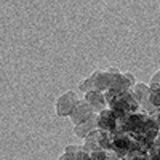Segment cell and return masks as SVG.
<instances>
[{"label": "cell", "instance_id": "obj_1", "mask_svg": "<svg viewBox=\"0 0 160 160\" xmlns=\"http://www.w3.org/2000/svg\"><path fill=\"white\" fill-rule=\"evenodd\" d=\"M78 96L77 93L69 90V91H64L62 95L56 99V115L58 117H71V114L74 112L75 106L78 104Z\"/></svg>", "mask_w": 160, "mask_h": 160}, {"label": "cell", "instance_id": "obj_2", "mask_svg": "<svg viewBox=\"0 0 160 160\" xmlns=\"http://www.w3.org/2000/svg\"><path fill=\"white\" fill-rule=\"evenodd\" d=\"M117 123H118V117L114 114V111L111 108L109 109H104L102 112L98 114V130L115 133Z\"/></svg>", "mask_w": 160, "mask_h": 160}, {"label": "cell", "instance_id": "obj_3", "mask_svg": "<svg viewBox=\"0 0 160 160\" xmlns=\"http://www.w3.org/2000/svg\"><path fill=\"white\" fill-rule=\"evenodd\" d=\"M95 114H96V112L93 111V108H91V106H90L85 99H80L78 104L75 106L74 112L71 114V120H72V123H74V125H78V123L85 122V120L91 118Z\"/></svg>", "mask_w": 160, "mask_h": 160}, {"label": "cell", "instance_id": "obj_4", "mask_svg": "<svg viewBox=\"0 0 160 160\" xmlns=\"http://www.w3.org/2000/svg\"><path fill=\"white\" fill-rule=\"evenodd\" d=\"M131 93H133V96H135V99L139 104L141 109H146L151 104V87L149 85L136 82V85L131 88Z\"/></svg>", "mask_w": 160, "mask_h": 160}, {"label": "cell", "instance_id": "obj_5", "mask_svg": "<svg viewBox=\"0 0 160 160\" xmlns=\"http://www.w3.org/2000/svg\"><path fill=\"white\" fill-rule=\"evenodd\" d=\"M83 99L91 106L93 111H95L96 114L102 112L104 109H108V102H106L104 93H101V91H96V90L88 91V93H85V98Z\"/></svg>", "mask_w": 160, "mask_h": 160}, {"label": "cell", "instance_id": "obj_6", "mask_svg": "<svg viewBox=\"0 0 160 160\" xmlns=\"http://www.w3.org/2000/svg\"><path fill=\"white\" fill-rule=\"evenodd\" d=\"M96 130H98V114H95L91 118L85 120V122H82V123L74 125V135L85 139L90 133L96 131Z\"/></svg>", "mask_w": 160, "mask_h": 160}, {"label": "cell", "instance_id": "obj_7", "mask_svg": "<svg viewBox=\"0 0 160 160\" xmlns=\"http://www.w3.org/2000/svg\"><path fill=\"white\" fill-rule=\"evenodd\" d=\"M91 82H93V90L104 93L106 90H109L111 87V75L108 71H95L91 75Z\"/></svg>", "mask_w": 160, "mask_h": 160}, {"label": "cell", "instance_id": "obj_8", "mask_svg": "<svg viewBox=\"0 0 160 160\" xmlns=\"http://www.w3.org/2000/svg\"><path fill=\"white\" fill-rule=\"evenodd\" d=\"M99 130H96V131H93V133H90V135L85 138V142H83V148L91 154V152H95V151H99L101 148H99Z\"/></svg>", "mask_w": 160, "mask_h": 160}, {"label": "cell", "instance_id": "obj_9", "mask_svg": "<svg viewBox=\"0 0 160 160\" xmlns=\"http://www.w3.org/2000/svg\"><path fill=\"white\" fill-rule=\"evenodd\" d=\"M80 149H82V146H66L64 152L59 155L58 160H75V155Z\"/></svg>", "mask_w": 160, "mask_h": 160}, {"label": "cell", "instance_id": "obj_10", "mask_svg": "<svg viewBox=\"0 0 160 160\" xmlns=\"http://www.w3.org/2000/svg\"><path fill=\"white\" fill-rule=\"evenodd\" d=\"M125 158L127 160H149V155H148V152H144L141 149H133L127 154Z\"/></svg>", "mask_w": 160, "mask_h": 160}, {"label": "cell", "instance_id": "obj_11", "mask_svg": "<svg viewBox=\"0 0 160 160\" xmlns=\"http://www.w3.org/2000/svg\"><path fill=\"white\" fill-rule=\"evenodd\" d=\"M120 95H122V93H118L117 90H112V88H109V90H106V91H104V98H106V102H108L109 108H111V106L118 99Z\"/></svg>", "mask_w": 160, "mask_h": 160}, {"label": "cell", "instance_id": "obj_12", "mask_svg": "<svg viewBox=\"0 0 160 160\" xmlns=\"http://www.w3.org/2000/svg\"><path fill=\"white\" fill-rule=\"evenodd\" d=\"M151 104L160 111V87L151 90Z\"/></svg>", "mask_w": 160, "mask_h": 160}, {"label": "cell", "instance_id": "obj_13", "mask_svg": "<svg viewBox=\"0 0 160 160\" xmlns=\"http://www.w3.org/2000/svg\"><path fill=\"white\" fill-rule=\"evenodd\" d=\"M78 90H80V91H83V93L93 91V82H91V77H88V78H83L82 82L78 83Z\"/></svg>", "mask_w": 160, "mask_h": 160}, {"label": "cell", "instance_id": "obj_14", "mask_svg": "<svg viewBox=\"0 0 160 160\" xmlns=\"http://www.w3.org/2000/svg\"><path fill=\"white\" fill-rule=\"evenodd\" d=\"M90 155H91V160H108L109 158V152L108 151H102V149L91 152Z\"/></svg>", "mask_w": 160, "mask_h": 160}, {"label": "cell", "instance_id": "obj_15", "mask_svg": "<svg viewBox=\"0 0 160 160\" xmlns=\"http://www.w3.org/2000/svg\"><path fill=\"white\" fill-rule=\"evenodd\" d=\"M75 160H91V155H90V152L82 146V149H80V151L77 152V155H75Z\"/></svg>", "mask_w": 160, "mask_h": 160}, {"label": "cell", "instance_id": "obj_16", "mask_svg": "<svg viewBox=\"0 0 160 160\" xmlns=\"http://www.w3.org/2000/svg\"><path fill=\"white\" fill-rule=\"evenodd\" d=\"M151 90H154V88H158L160 87V71H157L155 74H154V77L151 78Z\"/></svg>", "mask_w": 160, "mask_h": 160}, {"label": "cell", "instance_id": "obj_17", "mask_svg": "<svg viewBox=\"0 0 160 160\" xmlns=\"http://www.w3.org/2000/svg\"><path fill=\"white\" fill-rule=\"evenodd\" d=\"M125 75L128 77V80H130V82L133 83V87H135V85H136V78H135V75H133V74H130V72H125Z\"/></svg>", "mask_w": 160, "mask_h": 160}, {"label": "cell", "instance_id": "obj_18", "mask_svg": "<svg viewBox=\"0 0 160 160\" xmlns=\"http://www.w3.org/2000/svg\"><path fill=\"white\" fill-rule=\"evenodd\" d=\"M149 160H160V155H149Z\"/></svg>", "mask_w": 160, "mask_h": 160}, {"label": "cell", "instance_id": "obj_19", "mask_svg": "<svg viewBox=\"0 0 160 160\" xmlns=\"http://www.w3.org/2000/svg\"><path fill=\"white\" fill-rule=\"evenodd\" d=\"M155 120H157V123L160 125V111L157 112V115H155Z\"/></svg>", "mask_w": 160, "mask_h": 160}]
</instances>
